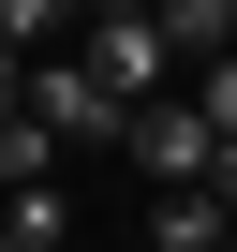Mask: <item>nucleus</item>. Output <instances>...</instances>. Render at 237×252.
<instances>
[{"label": "nucleus", "instance_id": "obj_5", "mask_svg": "<svg viewBox=\"0 0 237 252\" xmlns=\"http://www.w3.org/2000/svg\"><path fill=\"white\" fill-rule=\"evenodd\" d=\"M163 45L207 74V60H237V0H163Z\"/></svg>", "mask_w": 237, "mask_h": 252}, {"label": "nucleus", "instance_id": "obj_1", "mask_svg": "<svg viewBox=\"0 0 237 252\" xmlns=\"http://www.w3.org/2000/svg\"><path fill=\"white\" fill-rule=\"evenodd\" d=\"M15 119H45L59 149H134V119H148V104H118L89 60H15Z\"/></svg>", "mask_w": 237, "mask_h": 252}, {"label": "nucleus", "instance_id": "obj_6", "mask_svg": "<svg viewBox=\"0 0 237 252\" xmlns=\"http://www.w3.org/2000/svg\"><path fill=\"white\" fill-rule=\"evenodd\" d=\"M0 252H74V208H59V178H45V193H15V222H0Z\"/></svg>", "mask_w": 237, "mask_h": 252}, {"label": "nucleus", "instance_id": "obj_4", "mask_svg": "<svg viewBox=\"0 0 237 252\" xmlns=\"http://www.w3.org/2000/svg\"><path fill=\"white\" fill-rule=\"evenodd\" d=\"M148 237H163V252H237V208H222V193H163Z\"/></svg>", "mask_w": 237, "mask_h": 252}, {"label": "nucleus", "instance_id": "obj_3", "mask_svg": "<svg viewBox=\"0 0 237 252\" xmlns=\"http://www.w3.org/2000/svg\"><path fill=\"white\" fill-rule=\"evenodd\" d=\"M74 60H89L118 104H163V60H178V45H163V15H89V45H74Z\"/></svg>", "mask_w": 237, "mask_h": 252}, {"label": "nucleus", "instance_id": "obj_2", "mask_svg": "<svg viewBox=\"0 0 237 252\" xmlns=\"http://www.w3.org/2000/svg\"><path fill=\"white\" fill-rule=\"evenodd\" d=\"M134 178H148V193H207V178H222V119H207L193 89H163V104L134 119Z\"/></svg>", "mask_w": 237, "mask_h": 252}]
</instances>
